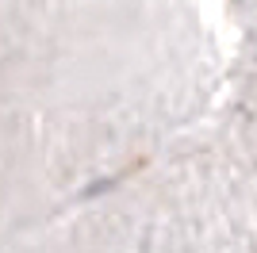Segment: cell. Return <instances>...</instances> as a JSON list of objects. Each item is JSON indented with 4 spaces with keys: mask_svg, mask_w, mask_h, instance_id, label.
<instances>
[]
</instances>
